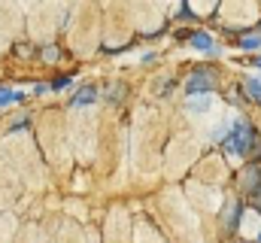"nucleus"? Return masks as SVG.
<instances>
[{
	"instance_id": "obj_12",
	"label": "nucleus",
	"mask_w": 261,
	"mask_h": 243,
	"mask_svg": "<svg viewBox=\"0 0 261 243\" xmlns=\"http://www.w3.org/2000/svg\"><path fill=\"white\" fill-rule=\"evenodd\" d=\"M255 207H258V210H261V195H258V198H255Z\"/></svg>"
},
{
	"instance_id": "obj_1",
	"label": "nucleus",
	"mask_w": 261,
	"mask_h": 243,
	"mask_svg": "<svg viewBox=\"0 0 261 243\" xmlns=\"http://www.w3.org/2000/svg\"><path fill=\"white\" fill-rule=\"evenodd\" d=\"M222 149L228 152V155H252V161L261 155V134L249 125V121H234L231 125V131L225 134V140H222Z\"/></svg>"
},
{
	"instance_id": "obj_8",
	"label": "nucleus",
	"mask_w": 261,
	"mask_h": 243,
	"mask_svg": "<svg viewBox=\"0 0 261 243\" xmlns=\"http://www.w3.org/2000/svg\"><path fill=\"white\" fill-rule=\"evenodd\" d=\"M186 110H189V113H195V116L206 113V110H210V98L203 94V101H189V104H186Z\"/></svg>"
},
{
	"instance_id": "obj_2",
	"label": "nucleus",
	"mask_w": 261,
	"mask_h": 243,
	"mask_svg": "<svg viewBox=\"0 0 261 243\" xmlns=\"http://www.w3.org/2000/svg\"><path fill=\"white\" fill-rule=\"evenodd\" d=\"M213 85H216V79L210 76V73H195L189 82H186V94H206V91H213Z\"/></svg>"
},
{
	"instance_id": "obj_3",
	"label": "nucleus",
	"mask_w": 261,
	"mask_h": 243,
	"mask_svg": "<svg viewBox=\"0 0 261 243\" xmlns=\"http://www.w3.org/2000/svg\"><path fill=\"white\" fill-rule=\"evenodd\" d=\"M94 101H97V85H82L70 104H73V107H88V104H94Z\"/></svg>"
},
{
	"instance_id": "obj_9",
	"label": "nucleus",
	"mask_w": 261,
	"mask_h": 243,
	"mask_svg": "<svg viewBox=\"0 0 261 243\" xmlns=\"http://www.w3.org/2000/svg\"><path fill=\"white\" fill-rule=\"evenodd\" d=\"M21 94L15 91V88H0V107H9V104H15Z\"/></svg>"
},
{
	"instance_id": "obj_11",
	"label": "nucleus",
	"mask_w": 261,
	"mask_h": 243,
	"mask_svg": "<svg viewBox=\"0 0 261 243\" xmlns=\"http://www.w3.org/2000/svg\"><path fill=\"white\" fill-rule=\"evenodd\" d=\"M67 85H70V79H67V76H61V79H55V82H52V88H55V91H61V88H67Z\"/></svg>"
},
{
	"instance_id": "obj_4",
	"label": "nucleus",
	"mask_w": 261,
	"mask_h": 243,
	"mask_svg": "<svg viewBox=\"0 0 261 243\" xmlns=\"http://www.w3.org/2000/svg\"><path fill=\"white\" fill-rule=\"evenodd\" d=\"M243 185H246V191H252V198H258L261 195V171L258 167H249V171H246Z\"/></svg>"
},
{
	"instance_id": "obj_10",
	"label": "nucleus",
	"mask_w": 261,
	"mask_h": 243,
	"mask_svg": "<svg viewBox=\"0 0 261 243\" xmlns=\"http://www.w3.org/2000/svg\"><path fill=\"white\" fill-rule=\"evenodd\" d=\"M246 91H249V98L255 104H261V82L258 79H246Z\"/></svg>"
},
{
	"instance_id": "obj_14",
	"label": "nucleus",
	"mask_w": 261,
	"mask_h": 243,
	"mask_svg": "<svg viewBox=\"0 0 261 243\" xmlns=\"http://www.w3.org/2000/svg\"><path fill=\"white\" fill-rule=\"evenodd\" d=\"M258 243H261V234H258Z\"/></svg>"
},
{
	"instance_id": "obj_13",
	"label": "nucleus",
	"mask_w": 261,
	"mask_h": 243,
	"mask_svg": "<svg viewBox=\"0 0 261 243\" xmlns=\"http://www.w3.org/2000/svg\"><path fill=\"white\" fill-rule=\"evenodd\" d=\"M255 64H258V67H261V58H255Z\"/></svg>"
},
{
	"instance_id": "obj_6",
	"label": "nucleus",
	"mask_w": 261,
	"mask_h": 243,
	"mask_svg": "<svg viewBox=\"0 0 261 243\" xmlns=\"http://www.w3.org/2000/svg\"><path fill=\"white\" fill-rule=\"evenodd\" d=\"M237 216H240V204H237V201H231V204H228V210H225V225H228V231H234V228H237Z\"/></svg>"
},
{
	"instance_id": "obj_5",
	"label": "nucleus",
	"mask_w": 261,
	"mask_h": 243,
	"mask_svg": "<svg viewBox=\"0 0 261 243\" xmlns=\"http://www.w3.org/2000/svg\"><path fill=\"white\" fill-rule=\"evenodd\" d=\"M192 49H197V52H213V37L210 34H192Z\"/></svg>"
},
{
	"instance_id": "obj_7",
	"label": "nucleus",
	"mask_w": 261,
	"mask_h": 243,
	"mask_svg": "<svg viewBox=\"0 0 261 243\" xmlns=\"http://www.w3.org/2000/svg\"><path fill=\"white\" fill-rule=\"evenodd\" d=\"M240 49H243V52H258L261 49V34H246V37L240 40Z\"/></svg>"
}]
</instances>
